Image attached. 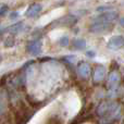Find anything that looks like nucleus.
<instances>
[{
    "mask_svg": "<svg viewBox=\"0 0 124 124\" xmlns=\"http://www.w3.org/2000/svg\"><path fill=\"white\" fill-rule=\"evenodd\" d=\"M112 28V23H107L103 21H95L90 24L89 32L92 33H106Z\"/></svg>",
    "mask_w": 124,
    "mask_h": 124,
    "instance_id": "nucleus-1",
    "label": "nucleus"
},
{
    "mask_svg": "<svg viewBox=\"0 0 124 124\" xmlns=\"http://www.w3.org/2000/svg\"><path fill=\"white\" fill-rule=\"evenodd\" d=\"M118 16H119L118 12L110 10V11H106V12H102L99 15H97L95 17V21H103V22H107V23H112L113 21H116L118 19Z\"/></svg>",
    "mask_w": 124,
    "mask_h": 124,
    "instance_id": "nucleus-2",
    "label": "nucleus"
},
{
    "mask_svg": "<svg viewBox=\"0 0 124 124\" xmlns=\"http://www.w3.org/2000/svg\"><path fill=\"white\" fill-rule=\"evenodd\" d=\"M26 49H27V52L31 56H38L41 51V41L39 39H35V40L30 41Z\"/></svg>",
    "mask_w": 124,
    "mask_h": 124,
    "instance_id": "nucleus-3",
    "label": "nucleus"
},
{
    "mask_svg": "<svg viewBox=\"0 0 124 124\" xmlns=\"http://www.w3.org/2000/svg\"><path fill=\"white\" fill-rule=\"evenodd\" d=\"M123 46H124V37L120 36V35L111 37L109 39V41H108V47L112 50H118L120 48H122Z\"/></svg>",
    "mask_w": 124,
    "mask_h": 124,
    "instance_id": "nucleus-4",
    "label": "nucleus"
},
{
    "mask_svg": "<svg viewBox=\"0 0 124 124\" xmlns=\"http://www.w3.org/2000/svg\"><path fill=\"white\" fill-rule=\"evenodd\" d=\"M76 71H77V74L81 77H83V78H87L90 75V66L86 62H81L77 65Z\"/></svg>",
    "mask_w": 124,
    "mask_h": 124,
    "instance_id": "nucleus-5",
    "label": "nucleus"
},
{
    "mask_svg": "<svg viewBox=\"0 0 124 124\" xmlns=\"http://www.w3.org/2000/svg\"><path fill=\"white\" fill-rule=\"evenodd\" d=\"M41 9H43V7H41V4H39V3L31 4V6L27 8V10H26L25 15L27 17H35L38 15V13L41 11Z\"/></svg>",
    "mask_w": 124,
    "mask_h": 124,
    "instance_id": "nucleus-6",
    "label": "nucleus"
},
{
    "mask_svg": "<svg viewBox=\"0 0 124 124\" xmlns=\"http://www.w3.org/2000/svg\"><path fill=\"white\" fill-rule=\"evenodd\" d=\"M105 75H106V68L103 65H98L94 70L93 78H94L95 82H101L105 78Z\"/></svg>",
    "mask_w": 124,
    "mask_h": 124,
    "instance_id": "nucleus-7",
    "label": "nucleus"
},
{
    "mask_svg": "<svg viewBox=\"0 0 124 124\" xmlns=\"http://www.w3.org/2000/svg\"><path fill=\"white\" fill-rule=\"evenodd\" d=\"M24 30V23L19 22V23L12 24L11 26L3 28V33H11V34H17V33L22 32Z\"/></svg>",
    "mask_w": 124,
    "mask_h": 124,
    "instance_id": "nucleus-8",
    "label": "nucleus"
},
{
    "mask_svg": "<svg viewBox=\"0 0 124 124\" xmlns=\"http://www.w3.org/2000/svg\"><path fill=\"white\" fill-rule=\"evenodd\" d=\"M75 22H76V19L73 15H66V16L59 19L57 21V24L59 26H71V25H74Z\"/></svg>",
    "mask_w": 124,
    "mask_h": 124,
    "instance_id": "nucleus-9",
    "label": "nucleus"
},
{
    "mask_svg": "<svg viewBox=\"0 0 124 124\" xmlns=\"http://www.w3.org/2000/svg\"><path fill=\"white\" fill-rule=\"evenodd\" d=\"M119 79H120V76H119L118 72L113 71V72L110 73L109 77H108V86H109V88H111V89L116 88L119 84Z\"/></svg>",
    "mask_w": 124,
    "mask_h": 124,
    "instance_id": "nucleus-10",
    "label": "nucleus"
},
{
    "mask_svg": "<svg viewBox=\"0 0 124 124\" xmlns=\"http://www.w3.org/2000/svg\"><path fill=\"white\" fill-rule=\"evenodd\" d=\"M73 46H74L75 49H78V50L85 49L86 41L84 40V39H76V40H74V43H73Z\"/></svg>",
    "mask_w": 124,
    "mask_h": 124,
    "instance_id": "nucleus-11",
    "label": "nucleus"
},
{
    "mask_svg": "<svg viewBox=\"0 0 124 124\" xmlns=\"http://www.w3.org/2000/svg\"><path fill=\"white\" fill-rule=\"evenodd\" d=\"M58 43H59V45L60 46H63L64 47V46H66L69 44V38L66 36H63V37H61V38L59 39Z\"/></svg>",
    "mask_w": 124,
    "mask_h": 124,
    "instance_id": "nucleus-12",
    "label": "nucleus"
},
{
    "mask_svg": "<svg viewBox=\"0 0 124 124\" xmlns=\"http://www.w3.org/2000/svg\"><path fill=\"white\" fill-rule=\"evenodd\" d=\"M4 108H6V102H4V99L2 97V95H0V114L4 111Z\"/></svg>",
    "mask_w": 124,
    "mask_h": 124,
    "instance_id": "nucleus-13",
    "label": "nucleus"
},
{
    "mask_svg": "<svg viewBox=\"0 0 124 124\" xmlns=\"http://www.w3.org/2000/svg\"><path fill=\"white\" fill-rule=\"evenodd\" d=\"M4 45H6L7 47H11V46L14 45V39H13V37H9V38H7V40L4 41Z\"/></svg>",
    "mask_w": 124,
    "mask_h": 124,
    "instance_id": "nucleus-14",
    "label": "nucleus"
},
{
    "mask_svg": "<svg viewBox=\"0 0 124 124\" xmlns=\"http://www.w3.org/2000/svg\"><path fill=\"white\" fill-rule=\"evenodd\" d=\"M7 11H8V6L7 4H1L0 6V15L6 14Z\"/></svg>",
    "mask_w": 124,
    "mask_h": 124,
    "instance_id": "nucleus-15",
    "label": "nucleus"
},
{
    "mask_svg": "<svg viewBox=\"0 0 124 124\" xmlns=\"http://www.w3.org/2000/svg\"><path fill=\"white\" fill-rule=\"evenodd\" d=\"M17 16H19V12H13V13H11V15H10V19H11V20H13V19H16Z\"/></svg>",
    "mask_w": 124,
    "mask_h": 124,
    "instance_id": "nucleus-16",
    "label": "nucleus"
},
{
    "mask_svg": "<svg viewBox=\"0 0 124 124\" xmlns=\"http://www.w3.org/2000/svg\"><path fill=\"white\" fill-rule=\"evenodd\" d=\"M119 23H120V25L122 26V27H124V17H122V19H120Z\"/></svg>",
    "mask_w": 124,
    "mask_h": 124,
    "instance_id": "nucleus-17",
    "label": "nucleus"
},
{
    "mask_svg": "<svg viewBox=\"0 0 124 124\" xmlns=\"http://www.w3.org/2000/svg\"><path fill=\"white\" fill-rule=\"evenodd\" d=\"M87 56H89V57H94V56H95V52H93V51H88V52H87Z\"/></svg>",
    "mask_w": 124,
    "mask_h": 124,
    "instance_id": "nucleus-18",
    "label": "nucleus"
},
{
    "mask_svg": "<svg viewBox=\"0 0 124 124\" xmlns=\"http://www.w3.org/2000/svg\"><path fill=\"white\" fill-rule=\"evenodd\" d=\"M1 61H2V56L0 54V63H1Z\"/></svg>",
    "mask_w": 124,
    "mask_h": 124,
    "instance_id": "nucleus-19",
    "label": "nucleus"
}]
</instances>
